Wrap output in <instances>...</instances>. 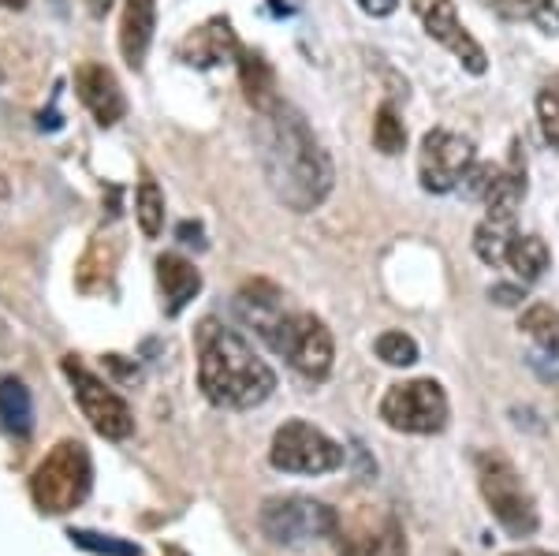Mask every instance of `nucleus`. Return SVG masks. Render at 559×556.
I'll use <instances>...</instances> for the list:
<instances>
[{
	"mask_svg": "<svg viewBox=\"0 0 559 556\" xmlns=\"http://www.w3.org/2000/svg\"><path fill=\"white\" fill-rule=\"evenodd\" d=\"M261 116V168L273 194L292 213H313L332 194L336 173L321 139L306 116L287 102H276Z\"/></svg>",
	"mask_w": 559,
	"mask_h": 556,
	"instance_id": "obj_1",
	"label": "nucleus"
},
{
	"mask_svg": "<svg viewBox=\"0 0 559 556\" xmlns=\"http://www.w3.org/2000/svg\"><path fill=\"white\" fill-rule=\"evenodd\" d=\"M198 389L213 407L250 411L261 407L276 389L273 366L221 321H202L198 329Z\"/></svg>",
	"mask_w": 559,
	"mask_h": 556,
	"instance_id": "obj_2",
	"label": "nucleus"
},
{
	"mask_svg": "<svg viewBox=\"0 0 559 556\" xmlns=\"http://www.w3.org/2000/svg\"><path fill=\"white\" fill-rule=\"evenodd\" d=\"M261 340L273 347L276 355H284L292 363L295 374H302L306 381H324L332 374V358H336V344H332L329 326L318 314H284L269 318L258 329Z\"/></svg>",
	"mask_w": 559,
	"mask_h": 556,
	"instance_id": "obj_3",
	"label": "nucleus"
},
{
	"mask_svg": "<svg viewBox=\"0 0 559 556\" xmlns=\"http://www.w3.org/2000/svg\"><path fill=\"white\" fill-rule=\"evenodd\" d=\"M474 468H477V489H481L496 523L511 537L534 534L540 516H537V505H534V497H530L526 482H522V474L515 471V463L503 452H496V448H485V452H477Z\"/></svg>",
	"mask_w": 559,
	"mask_h": 556,
	"instance_id": "obj_4",
	"label": "nucleus"
},
{
	"mask_svg": "<svg viewBox=\"0 0 559 556\" xmlns=\"http://www.w3.org/2000/svg\"><path fill=\"white\" fill-rule=\"evenodd\" d=\"M94 482L90 452L83 441H60L49 456L38 463L31 478V497L45 516H64L79 508Z\"/></svg>",
	"mask_w": 559,
	"mask_h": 556,
	"instance_id": "obj_5",
	"label": "nucleus"
},
{
	"mask_svg": "<svg viewBox=\"0 0 559 556\" xmlns=\"http://www.w3.org/2000/svg\"><path fill=\"white\" fill-rule=\"evenodd\" d=\"M258 523L269 542L284 545V549H299V545H310V542H321V537L336 534L340 512L324 505V500L292 493V497H269L265 505H261Z\"/></svg>",
	"mask_w": 559,
	"mask_h": 556,
	"instance_id": "obj_6",
	"label": "nucleus"
},
{
	"mask_svg": "<svg viewBox=\"0 0 559 556\" xmlns=\"http://www.w3.org/2000/svg\"><path fill=\"white\" fill-rule=\"evenodd\" d=\"M60 370H64V378L71 381L79 411H83V418L94 426V434H102L105 441H128L134 434V411L128 407V400L108 381L97 378L94 370H86L75 355H68L64 363H60Z\"/></svg>",
	"mask_w": 559,
	"mask_h": 556,
	"instance_id": "obj_7",
	"label": "nucleus"
},
{
	"mask_svg": "<svg viewBox=\"0 0 559 556\" xmlns=\"http://www.w3.org/2000/svg\"><path fill=\"white\" fill-rule=\"evenodd\" d=\"M344 445H336L324 429L302 423V418H287L273 434V448H269V463L284 474H329L344 468Z\"/></svg>",
	"mask_w": 559,
	"mask_h": 556,
	"instance_id": "obj_8",
	"label": "nucleus"
},
{
	"mask_svg": "<svg viewBox=\"0 0 559 556\" xmlns=\"http://www.w3.org/2000/svg\"><path fill=\"white\" fill-rule=\"evenodd\" d=\"M381 418L384 426L400 429V434H440L448 426V397L440 389V381L418 378V381H400L384 392L381 400Z\"/></svg>",
	"mask_w": 559,
	"mask_h": 556,
	"instance_id": "obj_9",
	"label": "nucleus"
},
{
	"mask_svg": "<svg viewBox=\"0 0 559 556\" xmlns=\"http://www.w3.org/2000/svg\"><path fill=\"white\" fill-rule=\"evenodd\" d=\"M474 168V142L466 134H455L448 128H432L421 139L418 150V179L421 191L429 194H452L463 187L466 173Z\"/></svg>",
	"mask_w": 559,
	"mask_h": 556,
	"instance_id": "obj_10",
	"label": "nucleus"
},
{
	"mask_svg": "<svg viewBox=\"0 0 559 556\" xmlns=\"http://www.w3.org/2000/svg\"><path fill=\"white\" fill-rule=\"evenodd\" d=\"M332 542L340 556H407L403 523L384 508H358L355 516H340Z\"/></svg>",
	"mask_w": 559,
	"mask_h": 556,
	"instance_id": "obj_11",
	"label": "nucleus"
},
{
	"mask_svg": "<svg viewBox=\"0 0 559 556\" xmlns=\"http://www.w3.org/2000/svg\"><path fill=\"white\" fill-rule=\"evenodd\" d=\"M411 12L418 15V23L426 26L429 38L437 45H444L471 75H485V71H489V57H485L481 42L466 31L463 20H459L455 0H411Z\"/></svg>",
	"mask_w": 559,
	"mask_h": 556,
	"instance_id": "obj_12",
	"label": "nucleus"
},
{
	"mask_svg": "<svg viewBox=\"0 0 559 556\" xmlns=\"http://www.w3.org/2000/svg\"><path fill=\"white\" fill-rule=\"evenodd\" d=\"M75 94L102 128H116V123L128 116V97H123L120 83H116L112 71L105 64H97V60H86V64L75 68Z\"/></svg>",
	"mask_w": 559,
	"mask_h": 556,
	"instance_id": "obj_13",
	"label": "nucleus"
},
{
	"mask_svg": "<svg viewBox=\"0 0 559 556\" xmlns=\"http://www.w3.org/2000/svg\"><path fill=\"white\" fill-rule=\"evenodd\" d=\"M239 52H242L239 38L224 15L205 20L202 26H194V31L179 42V60L191 68H216V64H224V60L239 57Z\"/></svg>",
	"mask_w": 559,
	"mask_h": 556,
	"instance_id": "obj_14",
	"label": "nucleus"
},
{
	"mask_svg": "<svg viewBox=\"0 0 559 556\" xmlns=\"http://www.w3.org/2000/svg\"><path fill=\"white\" fill-rule=\"evenodd\" d=\"M153 31H157V0H123L120 15V57L131 71L146 68Z\"/></svg>",
	"mask_w": 559,
	"mask_h": 556,
	"instance_id": "obj_15",
	"label": "nucleus"
},
{
	"mask_svg": "<svg viewBox=\"0 0 559 556\" xmlns=\"http://www.w3.org/2000/svg\"><path fill=\"white\" fill-rule=\"evenodd\" d=\"M526 199V161H522V150L515 146L511 150V161L508 168H496L492 176V187L485 191V217L492 221H515L519 205Z\"/></svg>",
	"mask_w": 559,
	"mask_h": 556,
	"instance_id": "obj_16",
	"label": "nucleus"
},
{
	"mask_svg": "<svg viewBox=\"0 0 559 556\" xmlns=\"http://www.w3.org/2000/svg\"><path fill=\"white\" fill-rule=\"evenodd\" d=\"M157 284H160V295H165V314L168 318H179V314L194 303V295L202 292V273H198L194 262H187V258L160 255Z\"/></svg>",
	"mask_w": 559,
	"mask_h": 556,
	"instance_id": "obj_17",
	"label": "nucleus"
},
{
	"mask_svg": "<svg viewBox=\"0 0 559 556\" xmlns=\"http://www.w3.org/2000/svg\"><path fill=\"white\" fill-rule=\"evenodd\" d=\"M239 83H242L247 102L254 105V113H269L280 102L276 75H273V68L265 64L261 52H239Z\"/></svg>",
	"mask_w": 559,
	"mask_h": 556,
	"instance_id": "obj_18",
	"label": "nucleus"
},
{
	"mask_svg": "<svg viewBox=\"0 0 559 556\" xmlns=\"http://www.w3.org/2000/svg\"><path fill=\"white\" fill-rule=\"evenodd\" d=\"M508 269L515 273V281L537 284L552 269V250L540 236H515V244L508 250Z\"/></svg>",
	"mask_w": 559,
	"mask_h": 556,
	"instance_id": "obj_19",
	"label": "nucleus"
},
{
	"mask_svg": "<svg viewBox=\"0 0 559 556\" xmlns=\"http://www.w3.org/2000/svg\"><path fill=\"white\" fill-rule=\"evenodd\" d=\"M0 426L15 437H26L34 426V400H31V389L15 378H4L0 381Z\"/></svg>",
	"mask_w": 559,
	"mask_h": 556,
	"instance_id": "obj_20",
	"label": "nucleus"
},
{
	"mask_svg": "<svg viewBox=\"0 0 559 556\" xmlns=\"http://www.w3.org/2000/svg\"><path fill=\"white\" fill-rule=\"evenodd\" d=\"M515 244V221H492L485 217L474 228V255L485 265H508V250Z\"/></svg>",
	"mask_w": 559,
	"mask_h": 556,
	"instance_id": "obj_21",
	"label": "nucleus"
},
{
	"mask_svg": "<svg viewBox=\"0 0 559 556\" xmlns=\"http://www.w3.org/2000/svg\"><path fill=\"white\" fill-rule=\"evenodd\" d=\"M503 20H526L540 34H559V0H492Z\"/></svg>",
	"mask_w": 559,
	"mask_h": 556,
	"instance_id": "obj_22",
	"label": "nucleus"
},
{
	"mask_svg": "<svg viewBox=\"0 0 559 556\" xmlns=\"http://www.w3.org/2000/svg\"><path fill=\"white\" fill-rule=\"evenodd\" d=\"M134 217H139V228L146 239H157L165 232V191L150 176L134 191Z\"/></svg>",
	"mask_w": 559,
	"mask_h": 556,
	"instance_id": "obj_23",
	"label": "nucleus"
},
{
	"mask_svg": "<svg viewBox=\"0 0 559 556\" xmlns=\"http://www.w3.org/2000/svg\"><path fill=\"white\" fill-rule=\"evenodd\" d=\"M373 146L381 150V154H388V157L403 154V146H407V128H403L400 113H395L392 105H381V109H377V120H373Z\"/></svg>",
	"mask_w": 559,
	"mask_h": 556,
	"instance_id": "obj_24",
	"label": "nucleus"
},
{
	"mask_svg": "<svg viewBox=\"0 0 559 556\" xmlns=\"http://www.w3.org/2000/svg\"><path fill=\"white\" fill-rule=\"evenodd\" d=\"M79 549L97 553V556H142V549L128 537H116V534H97V531H71L68 534Z\"/></svg>",
	"mask_w": 559,
	"mask_h": 556,
	"instance_id": "obj_25",
	"label": "nucleus"
},
{
	"mask_svg": "<svg viewBox=\"0 0 559 556\" xmlns=\"http://www.w3.org/2000/svg\"><path fill=\"white\" fill-rule=\"evenodd\" d=\"M373 347H377V358H381L384 366H414L418 363V344H414V336L400 333V329L381 333Z\"/></svg>",
	"mask_w": 559,
	"mask_h": 556,
	"instance_id": "obj_26",
	"label": "nucleus"
},
{
	"mask_svg": "<svg viewBox=\"0 0 559 556\" xmlns=\"http://www.w3.org/2000/svg\"><path fill=\"white\" fill-rule=\"evenodd\" d=\"M522 333L534 336V344L559 340V314L552 307H545V303H537V307H530L522 314Z\"/></svg>",
	"mask_w": 559,
	"mask_h": 556,
	"instance_id": "obj_27",
	"label": "nucleus"
},
{
	"mask_svg": "<svg viewBox=\"0 0 559 556\" xmlns=\"http://www.w3.org/2000/svg\"><path fill=\"white\" fill-rule=\"evenodd\" d=\"M537 123L548 146L559 150V90H540L537 94Z\"/></svg>",
	"mask_w": 559,
	"mask_h": 556,
	"instance_id": "obj_28",
	"label": "nucleus"
},
{
	"mask_svg": "<svg viewBox=\"0 0 559 556\" xmlns=\"http://www.w3.org/2000/svg\"><path fill=\"white\" fill-rule=\"evenodd\" d=\"M530 370L537 374L540 381H559V340H545V344H534V352H530Z\"/></svg>",
	"mask_w": 559,
	"mask_h": 556,
	"instance_id": "obj_29",
	"label": "nucleus"
},
{
	"mask_svg": "<svg viewBox=\"0 0 559 556\" xmlns=\"http://www.w3.org/2000/svg\"><path fill=\"white\" fill-rule=\"evenodd\" d=\"M489 299L496 303V307H519V303L526 299V292L515 288V284H492Z\"/></svg>",
	"mask_w": 559,
	"mask_h": 556,
	"instance_id": "obj_30",
	"label": "nucleus"
},
{
	"mask_svg": "<svg viewBox=\"0 0 559 556\" xmlns=\"http://www.w3.org/2000/svg\"><path fill=\"white\" fill-rule=\"evenodd\" d=\"M358 8L366 15H373V20H384V15H392L400 8V0H358Z\"/></svg>",
	"mask_w": 559,
	"mask_h": 556,
	"instance_id": "obj_31",
	"label": "nucleus"
},
{
	"mask_svg": "<svg viewBox=\"0 0 559 556\" xmlns=\"http://www.w3.org/2000/svg\"><path fill=\"white\" fill-rule=\"evenodd\" d=\"M179 239H183V244H198V247H202V224L183 221V224H179Z\"/></svg>",
	"mask_w": 559,
	"mask_h": 556,
	"instance_id": "obj_32",
	"label": "nucleus"
},
{
	"mask_svg": "<svg viewBox=\"0 0 559 556\" xmlns=\"http://www.w3.org/2000/svg\"><path fill=\"white\" fill-rule=\"evenodd\" d=\"M116 0H86V12L94 15V20H105L108 12H112Z\"/></svg>",
	"mask_w": 559,
	"mask_h": 556,
	"instance_id": "obj_33",
	"label": "nucleus"
},
{
	"mask_svg": "<svg viewBox=\"0 0 559 556\" xmlns=\"http://www.w3.org/2000/svg\"><path fill=\"white\" fill-rule=\"evenodd\" d=\"M269 8H273L276 15H295L302 8V0H269Z\"/></svg>",
	"mask_w": 559,
	"mask_h": 556,
	"instance_id": "obj_34",
	"label": "nucleus"
},
{
	"mask_svg": "<svg viewBox=\"0 0 559 556\" xmlns=\"http://www.w3.org/2000/svg\"><path fill=\"white\" fill-rule=\"evenodd\" d=\"M0 8H8V12H23L26 0H0Z\"/></svg>",
	"mask_w": 559,
	"mask_h": 556,
	"instance_id": "obj_35",
	"label": "nucleus"
},
{
	"mask_svg": "<svg viewBox=\"0 0 559 556\" xmlns=\"http://www.w3.org/2000/svg\"><path fill=\"white\" fill-rule=\"evenodd\" d=\"M508 556H559V553H545V549H515V553H508Z\"/></svg>",
	"mask_w": 559,
	"mask_h": 556,
	"instance_id": "obj_36",
	"label": "nucleus"
},
{
	"mask_svg": "<svg viewBox=\"0 0 559 556\" xmlns=\"http://www.w3.org/2000/svg\"><path fill=\"white\" fill-rule=\"evenodd\" d=\"M452 556H459V553H452Z\"/></svg>",
	"mask_w": 559,
	"mask_h": 556,
	"instance_id": "obj_37",
	"label": "nucleus"
}]
</instances>
